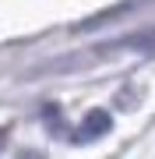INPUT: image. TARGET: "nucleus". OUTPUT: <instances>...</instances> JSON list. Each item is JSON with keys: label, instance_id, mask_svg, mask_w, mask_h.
<instances>
[{"label": "nucleus", "instance_id": "1", "mask_svg": "<svg viewBox=\"0 0 155 159\" xmlns=\"http://www.w3.org/2000/svg\"><path fill=\"white\" fill-rule=\"evenodd\" d=\"M113 127V117L106 113V110H92L85 120H81V127H78V142H95V138H102L106 131Z\"/></svg>", "mask_w": 155, "mask_h": 159}, {"label": "nucleus", "instance_id": "2", "mask_svg": "<svg viewBox=\"0 0 155 159\" xmlns=\"http://www.w3.org/2000/svg\"><path fill=\"white\" fill-rule=\"evenodd\" d=\"M4 134H7V131H0V142H4Z\"/></svg>", "mask_w": 155, "mask_h": 159}]
</instances>
